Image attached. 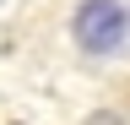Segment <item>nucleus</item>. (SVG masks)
Returning a JSON list of instances; mask_svg holds the SVG:
<instances>
[{"label": "nucleus", "mask_w": 130, "mask_h": 125, "mask_svg": "<svg viewBox=\"0 0 130 125\" xmlns=\"http://www.w3.org/2000/svg\"><path fill=\"white\" fill-rule=\"evenodd\" d=\"M65 49L87 71H114L130 60V0H71Z\"/></svg>", "instance_id": "1"}]
</instances>
